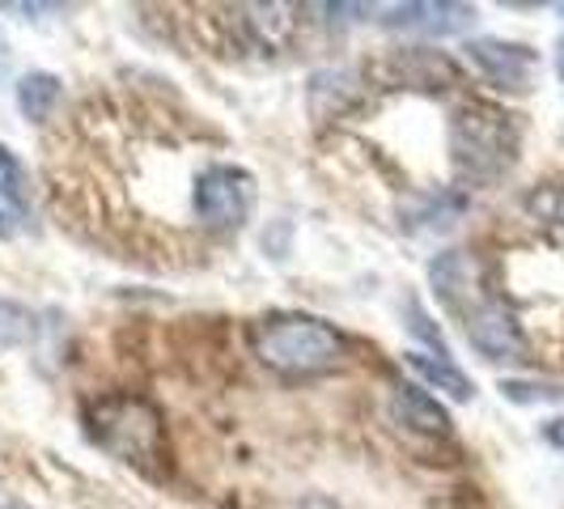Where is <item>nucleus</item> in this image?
I'll use <instances>...</instances> for the list:
<instances>
[{"instance_id":"obj_5","label":"nucleus","mask_w":564,"mask_h":509,"mask_svg":"<svg viewBox=\"0 0 564 509\" xmlns=\"http://www.w3.org/2000/svg\"><path fill=\"white\" fill-rule=\"evenodd\" d=\"M463 327H467L471 348L484 353L488 361H522L527 357V336H522L518 318L506 311V302H497V297H480L463 314Z\"/></svg>"},{"instance_id":"obj_18","label":"nucleus","mask_w":564,"mask_h":509,"mask_svg":"<svg viewBox=\"0 0 564 509\" xmlns=\"http://www.w3.org/2000/svg\"><path fill=\"white\" fill-rule=\"evenodd\" d=\"M556 73H561V82H564V39L556 43Z\"/></svg>"},{"instance_id":"obj_2","label":"nucleus","mask_w":564,"mask_h":509,"mask_svg":"<svg viewBox=\"0 0 564 509\" xmlns=\"http://www.w3.org/2000/svg\"><path fill=\"white\" fill-rule=\"evenodd\" d=\"M518 119L488 102H467L451 119V158L467 183H492L518 162Z\"/></svg>"},{"instance_id":"obj_11","label":"nucleus","mask_w":564,"mask_h":509,"mask_svg":"<svg viewBox=\"0 0 564 509\" xmlns=\"http://www.w3.org/2000/svg\"><path fill=\"white\" fill-rule=\"evenodd\" d=\"M408 366L421 373L429 387H437V391H446L451 399L458 403H467V399L476 396V382L463 373V369L454 366L451 357H429V353H408Z\"/></svg>"},{"instance_id":"obj_15","label":"nucleus","mask_w":564,"mask_h":509,"mask_svg":"<svg viewBox=\"0 0 564 509\" xmlns=\"http://www.w3.org/2000/svg\"><path fill=\"white\" fill-rule=\"evenodd\" d=\"M531 208L543 213L547 221H564V192H543V196L531 199Z\"/></svg>"},{"instance_id":"obj_9","label":"nucleus","mask_w":564,"mask_h":509,"mask_svg":"<svg viewBox=\"0 0 564 509\" xmlns=\"http://www.w3.org/2000/svg\"><path fill=\"white\" fill-rule=\"evenodd\" d=\"M391 421L412 429V433H424V437H446L451 433V412L421 387H399L391 396Z\"/></svg>"},{"instance_id":"obj_4","label":"nucleus","mask_w":564,"mask_h":509,"mask_svg":"<svg viewBox=\"0 0 564 509\" xmlns=\"http://www.w3.org/2000/svg\"><path fill=\"white\" fill-rule=\"evenodd\" d=\"M196 217L208 229H238L247 226L254 208V178L238 166H208L196 183Z\"/></svg>"},{"instance_id":"obj_8","label":"nucleus","mask_w":564,"mask_h":509,"mask_svg":"<svg viewBox=\"0 0 564 509\" xmlns=\"http://www.w3.org/2000/svg\"><path fill=\"white\" fill-rule=\"evenodd\" d=\"M30 226V183L22 162L0 144V238H13Z\"/></svg>"},{"instance_id":"obj_10","label":"nucleus","mask_w":564,"mask_h":509,"mask_svg":"<svg viewBox=\"0 0 564 509\" xmlns=\"http://www.w3.org/2000/svg\"><path fill=\"white\" fill-rule=\"evenodd\" d=\"M395 73L408 85H421V89H442V85H451L454 77H458V68H454L451 59L437 56V52H429V47L399 52V56H395Z\"/></svg>"},{"instance_id":"obj_6","label":"nucleus","mask_w":564,"mask_h":509,"mask_svg":"<svg viewBox=\"0 0 564 509\" xmlns=\"http://www.w3.org/2000/svg\"><path fill=\"white\" fill-rule=\"evenodd\" d=\"M467 56L480 68L488 82L497 89H509V94H527L535 85V68L539 59L531 47L522 43H506V39H476L467 43Z\"/></svg>"},{"instance_id":"obj_12","label":"nucleus","mask_w":564,"mask_h":509,"mask_svg":"<svg viewBox=\"0 0 564 509\" xmlns=\"http://www.w3.org/2000/svg\"><path fill=\"white\" fill-rule=\"evenodd\" d=\"M59 102V82L52 77V73H26L22 82H18V107H22V115L26 119H47V115L56 111Z\"/></svg>"},{"instance_id":"obj_17","label":"nucleus","mask_w":564,"mask_h":509,"mask_svg":"<svg viewBox=\"0 0 564 509\" xmlns=\"http://www.w3.org/2000/svg\"><path fill=\"white\" fill-rule=\"evenodd\" d=\"M9 73V43H4V34H0V77Z\"/></svg>"},{"instance_id":"obj_1","label":"nucleus","mask_w":564,"mask_h":509,"mask_svg":"<svg viewBox=\"0 0 564 509\" xmlns=\"http://www.w3.org/2000/svg\"><path fill=\"white\" fill-rule=\"evenodd\" d=\"M251 348L263 366L284 378H318V373L339 369L344 361V339L336 327L297 311L259 318L251 327Z\"/></svg>"},{"instance_id":"obj_16","label":"nucleus","mask_w":564,"mask_h":509,"mask_svg":"<svg viewBox=\"0 0 564 509\" xmlns=\"http://www.w3.org/2000/svg\"><path fill=\"white\" fill-rule=\"evenodd\" d=\"M543 437H547L556 451H564V416H556V421L543 424Z\"/></svg>"},{"instance_id":"obj_19","label":"nucleus","mask_w":564,"mask_h":509,"mask_svg":"<svg viewBox=\"0 0 564 509\" xmlns=\"http://www.w3.org/2000/svg\"><path fill=\"white\" fill-rule=\"evenodd\" d=\"M13 509H18V506H13Z\"/></svg>"},{"instance_id":"obj_13","label":"nucleus","mask_w":564,"mask_h":509,"mask_svg":"<svg viewBox=\"0 0 564 509\" xmlns=\"http://www.w3.org/2000/svg\"><path fill=\"white\" fill-rule=\"evenodd\" d=\"M289 13H293L289 4H251V9H247V26L254 30L259 47L276 52L284 39H289V30H293V18H289Z\"/></svg>"},{"instance_id":"obj_7","label":"nucleus","mask_w":564,"mask_h":509,"mask_svg":"<svg viewBox=\"0 0 564 509\" xmlns=\"http://www.w3.org/2000/svg\"><path fill=\"white\" fill-rule=\"evenodd\" d=\"M476 9L471 4H395L387 9L382 26L387 30H408V34H429V39H446L458 30L471 26Z\"/></svg>"},{"instance_id":"obj_3","label":"nucleus","mask_w":564,"mask_h":509,"mask_svg":"<svg viewBox=\"0 0 564 509\" xmlns=\"http://www.w3.org/2000/svg\"><path fill=\"white\" fill-rule=\"evenodd\" d=\"M89 437L115 454L128 467L153 472V463L166 451V424L153 403L137 396H115L89 408Z\"/></svg>"},{"instance_id":"obj_14","label":"nucleus","mask_w":564,"mask_h":509,"mask_svg":"<svg viewBox=\"0 0 564 509\" xmlns=\"http://www.w3.org/2000/svg\"><path fill=\"white\" fill-rule=\"evenodd\" d=\"M30 336H34V314L9 297H0V353L22 348Z\"/></svg>"}]
</instances>
